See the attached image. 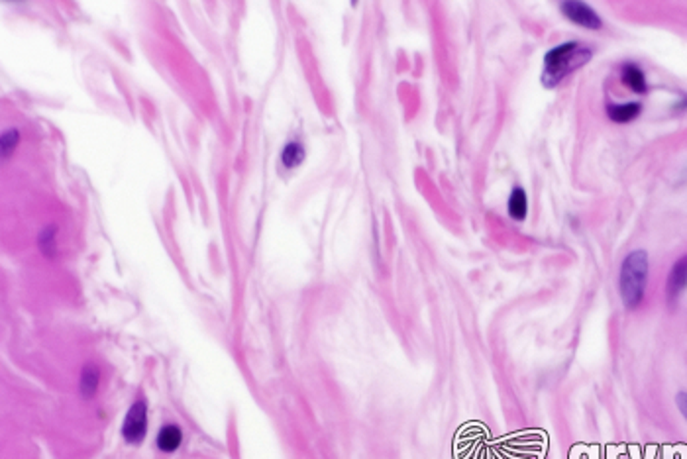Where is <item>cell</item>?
Segmentation results:
<instances>
[{
  "label": "cell",
  "mask_w": 687,
  "mask_h": 459,
  "mask_svg": "<svg viewBox=\"0 0 687 459\" xmlns=\"http://www.w3.org/2000/svg\"><path fill=\"white\" fill-rule=\"evenodd\" d=\"M589 59H591V49H587L577 42H566V44L552 47L544 55L542 85L546 89H554L570 73L584 67Z\"/></svg>",
  "instance_id": "1"
},
{
  "label": "cell",
  "mask_w": 687,
  "mask_h": 459,
  "mask_svg": "<svg viewBox=\"0 0 687 459\" xmlns=\"http://www.w3.org/2000/svg\"><path fill=\"white\" fill-rule=\"evenodd\" d=\"M648 271H650V259L644 250L630 252L622 259L618 273V291L627 309H636L644 299Z\"/></svg>",
  "instance_id": "2"
},
{
  "label": "cell",
  "mask_w": 687,
  "mask_h": 459,
  "mask_svg": "<svg viewBox=\"0 0 687 459\" xmlns=\"http://www.w3.org/2000/svg\"><path fill=\"white\" fill-rule=\"evenodd\" d=\"M148 430V408L146 402L137 401L132 404L130 413H128L124 426H122V436L128 444H139Z\"/></svg>",
  "instance_id": "3"
},
{
  "label": "cell",
  "mask_w": 687,
  "mask_h": 459,
  "mask_svg": "<svg viewBox=\"0 0 687 459\" xmlns=\"http://www.w3.org/2000/svg\"><path fill=\"white\" fill-rule=\"evenodd\" d=\"M561 14L575 26L587 30H599L603 26L599 14L585 2H561Z\"/></svg>",
  "instance_id": "4"
},
{
  "label": "cell",
  "mask_w": 687,
  "mask_h": 459,
  "mask_svg": "<svg viewBox=\"0 0 687 459\" xmlns=\"http://www.w3.org/2000/svg\"><path fill=\"white\" fill-rule=\"evenodd\" d=\"M686 288H687V255H684V257H679L676 263H674L672 271H670V275H668V285H665L668 299L674 302V300H676Z\"/></svg>",
  "instance_id": "5"
},
{
  "label": "cell",
  "mask_w": 687,
  "mask_h": 459,
  "mask_svg": "<svg viewBox=\"0 0 687 459\" xmlns=\"http://www.w3.org/2000/svg\"><path fill=\"white\" fill-rule=\"evenodd\" d=\"M620 80L622 85L630 89L634 94H646L648 92V83H646V75L644 71L636 65V63H625L620 69Z\"/></svg>",
  "instance_id": "6"
},
{
  "label": "cell",
  "mask_w": 687,
  "mask_h": 459,
  "mask_svg": "<svg viewBox=\"0 0 687 459\" xmlns=\"http://www.w3.org/2000/svg\"><path fill=\"white\" fill-rule=\"evenodd\" d=\"M607 114L613 122L617 124H627L636 120L642 114L641 103H622V104H609Z\"/></svg>",
  "instance_id": "7"
},
{
  "label": "cell",
  "mask_w": 687,
  "mask_h": 459,
  "mask_svg": "<svg viewBox=\"0 0 687 459\" xmlns=\"http://www.w3.org/2000/svg\"><path fill=\"white\" fill-rule=\"evenodd\" d=\"M507 208H509V216L513 220H516V222H523V220L527 218L528 198H527V193H525V189H520V187H515V189H513V193L509 196V205H507Z\"/></svg>",
  "instance_id": "8"
},
{
  "label": "cell",
  "mask_w": 687,
  "mask_h": 459,
  "mask_svg": "<svg viewBox=\"0 0 687 459\" xmlns=\"http://www.w3.org/2000/svg\"><path fill=\"white\" fill-rule=\"evenodd\" d=\"M158 446L161 451H175L181 446V430L177 426H163L158 436Z\"/></svg>",
  "instance_id": "9"
},
{
  "label": "cell",
  "mask_w": 687,
  "mask_h": 459,
  "mask_svg": "<svg viewBox=\"0 0 687 459\" xmlns=\"http://www.w3.org/2000/svg\"><path fill=\"white\" fill-rule=\"evenodd\" d=\"M303 157H305V151L300 148V144H289L283 153V163L287 167H295L303 161Z\"/></svg>",
  "instance_id": "10"
},
{
  "label": "cell",
  "mask_w": 687,
  "mask_h": 459,
  "mask_svg": "<svg viewBox=\"0 0 687 459\" xmlns=\"http://www.w3.org/2000/svg\"><path fill=\"white\" fill-rule=\"evenodd\" d=\"M96 379H99V373L94 367H87L85 369V375H83V389L87 395H92L94 389H96Z\"/></svg>",
  "instance_id": "11"
},
{
  "label": "cell",
  "mask_w": 687,
  "mask_h": 459,
  "mask_svg": "<svg viewBox=\"0 0 687 459\" xmlns=\"http://www.w3.org/2000/svg\"><path fill=\"white\" fill-rule=\"evenodd\" d=\"M676 402H677V408H679V413L684 414V418L687 420V392H679L676 397Z\"/></svg>",
  "instance_id": "12"
},
{
  "label": "cell",
  "mask_w": 687,
  "mask_h": 459,
  "mask_svg": "<svg viewBox=\"0 0 687 459\" xmlns=\"http://www.w3.org/2000/svg\"><path fill=\"white\" fill-rule=\"evenodd\" d=\"M686 108H687V96H684V101H679V103H677L676 106H674V110H676V112H679V110L684 112Z\"/></svg>",
  "instance_id": "13"
}]
</instances>
